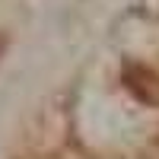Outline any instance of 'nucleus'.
<instances>
[{"instance_id": "1", "label": "nucleus", "mask_w": 159, "mask_h": 159, "mask_svg": "<svg viewBox=\"0 0 159 159\" xmlns=\"http://www.w3.org/2000/svg\"><path fill=\"white\" fill-rule=\"evenodd\" d=\"M3 51H7V35H0V57H3Z\"/></svg>"}]
</instances>
